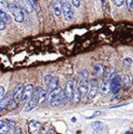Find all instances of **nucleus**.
<instances>
[{
  "label": "nucleus",
  "instance_id": "f257e3e1",
  "mask_svg": "<svg viewBox=\"0 0 133 134\" xmlns=\"http://www.w3.org/2000/svg\"><path fill=\"white\" fill-rule=\"evenodd\" d=\"M47 100L49 101L50 105L53 107H58V106H63L66 104V98L65 97L64 91L57 86L56 88L48 92V96H47Z\"/></svg>",
  "mask_w": 133,
  "mask_h": 134
},
{
  "label": "nucleus",
  "instance_id": "f03ea898",
  "mask_svg": "<svg viewBox=\"0 0 133 134\" xmlns=\"http://www.w3.org/2000/svg\"><path fill=\"white\" fill-rule=\"evenodd\" d=\"M23 90H24V84L23 83H19L16 85L15 90H14V93L12 95V99L9 101L8 105H7V108L9 110L18 107V105L20 104L21 102V98H22V93H23Z\"/></svg>",
  "mask_w": 133,
  "mask_h": 134
},
{
  "label": "nucleus",
  "instance_id": "7ed1b4c3",
  "mask_svg": "<svg viewBox=\"0 0 133 134\" xmlns=\"http://www.w3.org/2000/svg\"><path fill=\"white\" fill-rule=\"evenodd\" d=\"M8 10L10 12L12 16H14V19H15L16 22H18V23L24 22L26 13H25V10H24L23 8H21L19 5H17L16 3L12 2V3H9V9H8Z\"/></svg>",
  "mask_w": 133,
  "mask_h": 134
},
{
  "label": "nucleus",
  "instance_id": "20e7f679",
  "mask_svg": "<svg viewBox=\"0 0 133 134\" xmlns=\"http://www.w3.org/2000/svg\"><path fill=\"white\" fill-rule=\"evenodd\" d=\"M40 91H41V86H37L33 90L32 94L30 96V98L27 101V104H26V107H25V111H30L32 110L33 108L36 107V105L38 104V94H40Z\"/></svg>",
  "mask_w": 133,
  "mask_h": 134
},
{
  "label": "nucleus",
  "instance_id": "39448f33",
  "mask_svg": "<svg viewBox=\"0 0 133 134\" xmlns=\"http://www.w3.org/2000/svg\"><path fill=\"white\" fill-rule=\"evenodd\" d=\"M109 84H110V91L114 94V93H119V91L122 87V78L119 75H113L110 80H109Z\"/></svg>",
  "mask_w": 133,
  "mask_h": 134
},
{
  "label": "nucleus",
  "instance_id": "423d86ee",
  "mask_svg": "<svg viewBox=\"0 0 133 134\" xmlns=\"http://www.w3.org/2000/svg\"><path fill=\"white\" fill-rule=\"evenodd\" d=\"M62 13L64 14L65 16V19L68 21H72L74 19V10H73V7L71 6V4L69 3V1L63 2V5H62Z\"/></svg>",
  "mask_w": 133,
  "mask_h": 134
},
{
  "label": "nucleus",
  "instance_id": "0eeeda50",
  "mask_svg": "<svg viewBox=\"0 0 133 134\" xmlns=\"http://www.w3.org/2000/svg\"><path fill=\"white\" fill-rule=\"evenodd\" d=\"M33 90H34V87H33L32 84H27V85H25V86H24V90H23V93H22L21 102H27L28 99L30 98L31 94H32Z\"/></svg>",
  "mask_w": 133,
  "mask_h": 134
},
{
  "label": "nucleus",
  "instance_id": "6e6552de",
  "mask_svg": "<svg viewBox=\"0 0 133 134\" xmlns=\"http://www.w3.org/2000/svg\"><path fill=\"white\" fill-rule=\"evenodd\" d=\"M74 83L73 81H68L66 84V87H65V91H64V94H65V97L66 98V100H71L73 98V95H74Z\"/></svg>",
  "mask_w": 133,
  "mask_h": 134
},
{
  "label": "nucleus",
  "instance_id": "1a4fd4ad",
  "mask_svg": "<svg viewBox=\"0 0 133 134\" xmlns=\"http://www.w3.org/2000/svg\"><path fill=\"white\" fill-rule=\"evenodd\" d=\"M78 90H79L82 98L84 96H86V94H87V92L90 90V83H88V81L85 80V79H81L80 82H79V84H78Z\"/></svg>",
  "mask_w": 133,
  "mask_h": 134
},
{
  "label": "nucleus",
  "instance_id": "9d476101",
  "mask_svg": "<svg viewBox=\"0 0 133 134\" xmlns=\"http://www.w3.org/2000/svg\"><path fill=\"white\" fill-rule=\"evenodd\" d=\"M41 129H42V124L40 122L32 121L28 125V131H29V133H32V134L40 133Z\"/></svg>",
  "mask_w": 133,
  "mask_h": 134
},
{
  "label": "nucleus",
  "instance_id": "9b49d317",
  "mask_svg": "<svg viewBox=\"0 0 133 134\" xmlns=\"http://www.w3.org/2000/svg\"><path fill=\"white\" fill-rule=\"evenodd\" d=\"M109 80H110V79L103 78V81L99 84L100 91H101L103 94H106V93L110 92V84H109Z\"/></svg>",
  "mask_w": 133,
  "mask_h": 134
},
{
  "label": "nucleus",
  "instance_id": "f8f14e48",
  "mask_svg": "<svg viewBox=\"0 0 133 134\" xmlns=\"http://www.w3.org/2000/svg\"><path fill=\"white\" fill-rule=\"evenodd\" d=\"M62 5H63V2L62 0H55V2L53 3V12H54V15L55 17H60L62 15Z\"/></svg>",
  "mask_w": 133,
  "mask_h": 134
},
{
  "label": "nucleus",
  "instance_id": "ddd939ff",
  "mask_svg": "<svg viewBox=\"0 0 133 134\" xmlns=\"http://www.w3.org/2000/svg\"><path fill=\"white\" fill-rule=\"evenodd\" d=\"M12 99V95H4L3 98L0 100V112L3 111L5 108H7V105Z\"/></svg>",
  "mask_w": 133,
  "mask_h": 134
},
{
  "label": "nucleus",
  "instance_id": "4468645a",
  "mask_svg": "<svg viewBox=\"0 0 133 134\" xmlns=\"http://www.w3.org/2000/svg\"><path fill=\"white\" fill-rule=\"evenodd\" d=\"M0 133H2V134L14 133L13 130L7 126L6 122H5V121H2V120H0Z\"/></svg>",
  "mask_w": 133,
  "mask_h": 134
},
{
  "label": "nucleus",
  "instance_id": "2eb2a0df",
  "mask_svg": "<svg viewBox=\"0 0 133 134\" xmlns=\"http://www.w3.org/2000/svg\"><path fill=\"white\" fill-rule=\"evenodd\" d=\"M27 2L29 3V5L31 6V8H32V10H34L40 17L42 16V12H41V8H40V5H38V3L36 2V0H27Z\"/></svg>",
  "mask_w": 133,
  "mask_h": 134
},
{
  "label": "nucleus",
  "instance_id": "dca6fc26",
  "mask_svg": "<svg viewBox=\"0 0 133 134\" xmlns=\"http://www.w3.org/2000/svg\"><path fill=\"white\" fill-rule=\"evenodd\" d=\"M98 91H99V87L91 86V90H88V92H87V94H86V98H87V100H92V99H94V98L97 96Z\"/></svg>",
  "mask_w": 133,
  "mask_h": 134
},
{
  "label": "nucleus",
  "instance_id": "f3484780",
  "mask_svg": "<svg viewBox=\"0 0 133 134\" xmlns=\"http://www.w3.org/2000/svg\"><path fill=\"white\" fill-rule=\"evenodd\" d=\"M47 96H48V91L41 87V91H40V94H38V104H43L45 101L47 100Z\"/></svg>",
  "mask_w": 133,
  "mask_h": 134
},
{
  "label": "nucleus",
  "instance_id": "a211bd4d",
  "mask_svg": "<svg viewBox=\"0 0 133 134\" xmlns=\"http://www.w3.org/2000/svg\"><path fill=\"white\" fill-rule=\"evenodd\" d=\"M57 86H58V79H57L56 77H54V76H53L52 80L47 84V91H48V92H50V91H52V90L56 88Z\"/></svg>",
  "mask_w": 133,
  "mask_h": 134
},
{
  "label": "nucleus",
  "instance_id": "6ab92c4d",
  "mask_svg": "<svg viewBox=\"0 0 133 134\" xmlns=\"http://www.w3.org/2000/svg\"><path fill=\"white\" fill-rule=\"evenodd\" d=\"M0 20H2L5 24H9V23L12 22L10 16H9L6 12H3L2 9H0Z\"/></svg>",
  "mask_w": 133,
  "mask_h": 134
},
{
  "label": "nucleus",
  "instance_id": "aec40b11",
  "mask_svg": "<svg viewBox=\"0 0 133 134\" xmlns=\"http://www.w3.org/2000/svg\"><path fill=\"white\" fill-rule=\"evenodd\" d=\"M104 67L102 66V65H96L95 67H94V75H98V76H101V75H103V73H104Z\"/></svg>",
  "mask_w": 133,
  "mask_h": 134
},
{
  "label": "nucleus",
  "instance_id": "412c9836",
  "mask_svg": "<svg viewBox=\"0 0 133 134\" xmlns=\"http://www.w3.org/2000/svg\"><path fill=\"white\" fill-rule=\"evenodd\" d=\"M73 101H74V103H76V104H78V103H80V101L82 99V97H81V94H80V92H79V90H76V91H74V95H73Z\"/></svg>",
  "mask_w": 133,
  "mask_h": 134
},
{
  "label": "nucleus",
  "instance_id": "4be33fe9",
  "mask_svg": "<svg viewBox=\"0 0 133 134\" xmlns=\"http://www.w3.org/2000/svg\"><path fill=\"white\" fill-rule=\"evenodd\" d=\"M92 128L95 129L97 132H98V131H99V132H102L103 129H105V128H102V123H101V122H95V123H93V124H92Z\"/></svg>",
  "mask_w": 133,
  "mask_h": 134
},
{
  "label": "nucleus",
  "instance_id": "5701e85b",
  "mask_svg": "<svg viewBox=\"0 0 133 134\" xmlns=\"http://www.w3.org/2000/svg\"><path fill=\"white\" fill-rule=\"evenodd\" d=\"M0 9H2L3 12H8L9 3H7V1H5V0H1L0 1Z\"/></svg>",
  "mask_w": 133,
  "mask_h": 134
},
{
  "label": "nucleus",
  "instance_id": "b1692460",
  "mask_svg": "<svg viewBox=\"0 0 133 134\" xmlns=\"http://www.w3.org/2000/svg\"><path fill=\"white\" fill-rule=\"evenodd\" d=\"M122 85L125 87V88H128L130 86V78L128 75H125L124 76V79H123V82H122Z\"/></svg>",
  "mask_w": 133,
  "mask_h": 134
},
{
  "label": "nucleus",
  "instance_id": "393cba45",
  "mask_svg": "<svg viewBox=\"0 0 133 134\" xmlns=\"http://www.w3.org/2000/svg\"><path fill=\"white\" fill-rule=\"evenodd\" d=\"M79 76H80L81 79L87 80V78H88V72H87L86 70H81V71L79 72Z\"/></svg>",
  "mask_w": 133,
  "mask_h": 134
},
{
  "label": "nucleus",
  "instance_id": "a878e982",
  "mask_svg": "<svg viewBox=\"0 0 133 134\" xmlns=\"http://www.w3.org/2000/svg\"><path fill=\"white\" fill-rule=\"evenodd\" d=\"M124 66H125V68L129 69V68L132 66V58H130V57H126V58L124 59Z\"/></svg>",
  "mask_w": 133,
  "mask_h": 134
},
{
  "label": "nucleus",
  "instance_id": "bb28decb",
  "mask_svg": "<svg viewBox=\"0 0 133 134\" xmlns=\"http://www.w3.org/2000/svg\"><path fill=\"white\" fill-rule=\"evenodd\" d=\"M52 78H53V76H52L51 74H47V75H45V77H44V82H45V84L47 85V84L52 80Z\"/></svg>",
  "mask_w": 133,
  "mask_h": 134
},
{
  "label": "nucleus",
  "instance_id": "cd10ccee",
  "mask_svg": "<svg viewBox=\"0 0 133 134\" xmlns=\"http://www.w3.org/2000/svg\"><path fill=\"white\" fill-rule=\"evenodd\" d=\"M127 3V7L129 12H133V0H126Z\"/></svg>",
  "mask_w": 133,
  "mask_h": 134
},
{
  "label": "nucleus",
  "instance_id": "c85d7f7f",
  "mask_svg": "<svg viewBox=\"0 0 133 134\" xmlns=\"http://www.w3.org/2000/svg\"><path fill=\"white\" fill-rule=\"evenodd\" d=\"M124 1L125 0H112V2L117 5V6H122L124 4Z\"/></svg>",
  "mask_w": 133,
  "mask_h": 134
},
{
  "label": "nucleus",
  "instance_id": "c756f323",
  "mask_svg": "<svg viewBox=\"0 0 133 134\" xmlns=\"http://www.w3.org/2000/svg\"><path fill=\"white\" fill-rule=\"evenodd\" d=\"M91 86H96V87H99V82L97 79H93L91 80Z\"/></svg>",
  "mask_w": 133,
  "mask_h": 134
},
{
  "label": "nucleus",
  "instance_id": "7c9ffc66",
  "mask_svg": "<svg viewBox=\"0 0 133 134\" xmlns=\"http://www.w3.org/2000/svg\"><path fill=\"white\" fill-rule=\"evenodd\" d=\"M72 3H73V5H74L75 7H79L80 4H81L80 0H72Z\"/></svg>",
  "mask_w": 133,
  "mask_h": 134
},
{
  "label": "nucleus",
  "instance_id": "2f4dec72",
  "mask_svg": "<svg viewBox=\"0 0 133 134\" xmlns=\"http://www.w3.org/2000/svg\"><path fill=\"white\" fill-rule=\"evenodd\" d=\"M5 28H6V24L2 20H0V30H4Z\"/></svg>",
  "mask_w": 133,
  "mask_h": 134
},
{
  "label": "nucleus",
  "instance_id": "473e14b6",
  "mask_svg": "<svg viewBox=\"0 0 133 134\" xmlns=\"http://www.w3.org/2000/svg\"><path fill=\"white\" fill-rule=\"evenodd\" d=\"M4 94H5V91H4V88H3L2 86H0V100L3 98Z\"/></svg>",
  "mask_w": 133,
  "mask_h": 134
},
{
  "label": "nucleus",
  "instance_id": "72a5a7b5",
  "mask_svg": "<svg viewBox=\"0 0 133 134\" xmlns=\"http://www.w3.org/2000/svg\"><path fill=\"white\" fill-rule=\"evenodd\" d=\"M119 98H120V95H119L118 93H114V94H113V96H112V98H111V101L118 100Z\"/></svg>",
  "mask_w": 133,
  "mask_h": 134
},
{
  "label": "nucleus",
  "instance_id": "f704fd0d",
  "mask_svg": "<svg viewBox=\"0 0 133 134\" xmlns=\"http://www.w3.org/2000/svg\"><path fill=\"white\" fill-rule=\"evenodd\" d=\"M101 113H102L101 111H96V112H95V113H94L93 115H91V116H90V118H87V119H92V118H95V116H98V115H100Z\"/></svg>",
  "mask_w": 133,
  "mask_h": 134
},
{
  "label": "nucleus",
  "instance_id": "c9c22d12",
  "mask_svg": "<svg viewBox=\"0 0 133 134\" xmlns=\"http://www.w3.org/2000/svg\"><path fill=\"white\" fill-rule=\"evenodd\" d=\"M126 133H127V134H130V133H133V131H127V132H126Z\"/></svg>",
  "mask_w": 133,
  "mask_h": 134
},
{
  "label": "nucleus",
  "instance_id": "e433bc0d",
  "mask_svg": "<svg viewBox=\"0 0 133 134\" xmlns=\"http://www.w3.org/2000/svg\"><path fill=\"white\" fill-rule=\"evenodd\" d=\"M101 3H102V4H104V3H105V0H101Z\"/></svg>",
  "mask_w": 133,
  "mask_h": 134
},
{
  "label": "nucleus",
  "instance_id": "4c0bfd02",
  "mask_svg": "<svg viewBox=\"0 0 133 134\" xmlns=\"http://www.w3.org/2000/svg\"><path fill=\"white\" fill-rule=\"evenodd\" d=\"M132 84H133V79H132Z\"/></svg>",
  "mask_w": 133,
  "mask_h": 134
},
{
  "label": "nucleus",
  "instance_id": "58836bf2",
  "mask_svg": "<svg viewBox=\"0 0 133 134\" xmlns=\"http://www.w3.org/2000/svg\"><path fill=\"white\" fill-rule=\"evenodd\" d=\"M66 1H69V0H66Z\"/></svg>",
  "mask_w": 133,
  "mask_h": 134
}]
</instances>
